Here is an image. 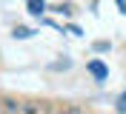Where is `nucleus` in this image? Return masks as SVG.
<instances>
[{"label": "nucleus", "mask_w": 126, "mask_h": 114, "mask_svg": "<svg viewBox=\"0 0 126 114\" xmlns=\"http://www.w3.org/2000/svg\"><path fill=\"white\" fill-rule=\"evenodd\" d=\"M0 114H26V100L0 97Z\"/></svg>", "instance_id": "nucleus-1"}, {"label": "nucleus", "mask_w": 126, "mask_h": 114, "mask_svg": "<svg viewBox=\"0 0 126 114\" xmlns=\"http://www.w3.org/2000/svg\"><path fill=\"white\" fill-rule=\"evenodd\" d=\"M89 71H92L97 80H106V74H109V71H106V66H103L100 60H92V63H89Z\"/></svg>", "instance_id": "nucleus-2"}, {"label": "nucleus", "mask_w": 126, "mask_h": 114, "mask_svg": "<svg viewBox=\"0 0 126 114\" xmlns=\"http://www.w3.org/2000/svg\"><path fill=\"white\" fill-rule=\"evenodd\" d=\"M29 12L32 14H43V12H46V3H43V0H29Z\"/></svg>", "instance_id": "nucleus-3"}, {"label": "nucleus", "mask_w": 126, "mask_h": 114, "mask_svg": "<svg viewBox=\"0 0 126 114\" xmlns=\"http://www.w3.org/2000/svg\"><path fill=\"white\" fill-rule=\"evenodd\" d=\"M15 37H32L29 29H15Z\"/></svg>", "instance_id": "nucleus-4"}, {"label": "nucleus", "mask_w": 126, "mask_h": 114, "mask_svg": "<svg viewBox=\"0 0 126 114\" xmlns=\"http://www.w3.org/2000/svg\"><path fill=\"white\" fill-rule=\"evenodd\" d=\"M118 111H126V91L120 94V100H118Z\"/></svg>", "instance_id": "nucleus-5"}, {"label": "nucleus", "mask_w": 126, "mask_h": 114, "mask_svg": "<svg viewBox=\"0 0 126 114\" xmlns=\"http://www.w3.org/2000/svg\"><path fill=\"white\" fill-rule=\"evenodd\" d=\"M115 3H118V9H120V12L126 14V0H115Z\"/></svg>", "instance_id": "nucleus-6"}]
</instances>
